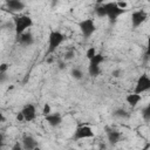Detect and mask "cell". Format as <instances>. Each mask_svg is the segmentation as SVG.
Returning <instances> with one entry per match:
<instances>
[{"instance_id": "obj_26", "label": "cell", "mask_w": 150, "mask_h": 150, "mask_svg": "<svg viewBox=\"0 0 150 150\" xmlns=\"http://www.w3.org/2000/svg\"><path fill=\"white\" fill-rule=\"evenodd\" d=\"M117 5H118V7H120V8H122V9H124V8L128 6V4H127V2H124V1H120V2H117Z\"/></svg>"}, {"instance_id": "obj_16", "label": "cell", "mask_w": 150, "mask_h": 150, "mask_svg": "<svg viewBox=\"0 0 150 150\" xmlns=\"http://www.w3.org/2000/svg\"><path fill=\"white\" fill-rule=\"evenodd\" d=\"M95 12H96V14H97L100 18L107 16V8H105V4H101V5L96 6Z\"/></svg>"}, {"instance_id": "obj_7", "label": "cell", "mask_w": 150, "mask_h": 150, "mask_svg": "<svg viewBox=\"0 0 150 150\" xmlns=\"http://www.w3.org/2000/svg\"><path fill=\"white\" fill-rule=\"evenodd\" d=\"M91 137H94V131L89 125H79L75 129V134H74L75 139H84Z\"/></svg>"}, {"instance_id": "obj_18", "label": "cell", "mask_w": 150, "mask_h": 150, "mask_svg": "<svg viewBox=\"0 0 150 150\" xmlns=\"http://www.w3.org/2000/svg\"><path fill=\"white\" fill-rule=\"evenodd\" d=\"M71 76H73L75 80H81V79L83 77V73H82V70H80V69H77V68H74V69L71 70Z\"/></svg>"}, {"instance_id": "obj_23", "label": "cell", "mask_w": 150, "mask_h": 150, "mask_svg": "<svg viewBox=\"0 0 150 150\" xmlns=\"http://www.w3.org/2000/svg\"><path fill=\"white\" fill-rule=\"evenodd\" d=\"M145 56H146V57H150V36L148 38V41H146V49H145Z\"/></svg>"}, {"instance_id": "obj_19", "label": "cell", "mask_w": 150, "mask_h": 150, "mask_svg": "<svg viewBox=\"0 0 150 150\" xmlns=\"http://www.w3.org/2000/svg\"><path fill=\"white\" fill-rule=\"evenodd\" d=\"M115 117H122V118H124V117H128L129 116V114L124 110V109H117V110H115V112L112 114Z\"/></svg>"}, {"instance_id": "obj_1", "label": "cell", "mask_w": 150, "mask_h": 150, "mask_svg": "<svg viewBox=\"0 0 150 150\" xmlns=\"http://www.w3.org/2000/svg\"><path fill=\"white\" fill-rule=\"evenodd\" d=\"M13 22H14L15 33L18 36L23 34L26 32V29L32 27V25H33V20L28 15H14Z\"/></svg>"}, {"instance_id": "obj_15", "label": "cell", "mask_w": 150, "mask_h": 150, "mask_svg": "<svg viewBox=\"0 0 150 150\" xmlns=\"http://www.w3.org/2000/svg\"><path fill=\"white\" fill-rule=\"evenodd\" d=\"M141 100H142L141 94H136V93H131V94H129V95L125 97L127 103H128L129 105H131V107H136V105L141 102Z\"/></svg>"}, {"instance_id": "obj_17", "label": "cell", "mask_w": 150, "mask_h": 150, "mask_svg": "<svg viewBox=\"0 0 150 150\" xmlns=\"http://www.w3.org/2000/svg\"><path fill=\"white\" fill-rule=\"evenodd\" d=\"M142 117L145 120V121H150V103L143 108L142 110Z\"/></svg>"}, {"instance_id": "obj_13", "label": "cell", "mask_w": 150, "mask_h": 150, "mask_svg": "<svg viewBox=\"0 0 150 150\" xmlns=\"http://www.w3.org/2000/svg\"><path fill=\"white\" fill-rule=\"evenodd\" d=\"M6 6H7V8H8L11 12H13V13H15V12H21V11L25 8V4H23L22 1H19V0H9V1L6 2Z\"/></svg>"}, {"instance_id": "obj_3", "label": "cell", "mask_w": 150, "mask_h": 150, "mask_svg": "<svg viewBox=\"0 0 150 150\" xmlns=\"http://www.w3.org/2000/svg\"><path fill=\"white\" fill-rule=\"evenodd\" d=\"M79 28H80L82 35L88 39L96 30V25H95V22H94L93 19H84V20H82V21L79 22Z\"/></svg>"}, {"instance_id": "obj_8", "label": "cell", "mask_w": 150, "mask_h": 150, "mask_svg": "<svg viewBox=\"0 0 150 150\" xmlns=\"http://www.w3.org/2000/svg\"><path fill=\"white\" fill-rule=\"evenodd\" d=\"M148 15L144 11L139 9V11H135L132 14H131V25L134 28H137L139 27L145 20H146Z\"/></svg>"}, {"instance_id": "obj_2", "label": "cell", "mask_w": 150, "mask_h": 150, "mask_svg": "<svg viewBox=\"0 0 150 150\" xmlns=\"http://www.w3.org/2000/svg\"><path fill=\"white\" fill-rule=\"evenodd\" d=\"M64 35L59 30H50L48 38V54L56 50V48L63 42Z\"/></svg>"}, {"instance_id": "obj_21", "label": "cell", "mask_w": 150, "mask_h": 150, "mask_svg": "<svg viewBox=\"0 0 150 150\" xmlns=\"http://www.w3.org/2000/svg\"><path fill=\"white\" fill-rule=\"evenodd\" d=\"M42 114H43L45 116H47V115L52 114V107H50L48 103H46V104L43 105V109H42Z\"/></svg>"}, {"instance_id": "obj_22", "label": "cell", "mask_w": 150, "mask_h": 150, "mask_svg": "<svg viewBox=\"0 0 150 150\" xmlns=\"http://www.w3.org/2000/svg\"><path fill=\"white\" fill-rule=\"evenodd\" d=\"M74 55H75L74 50H68V52L64 54V60H70V59H73Z\"/></svg>"}, {"instance_id": "obj_27", "label": "cell", "mask_w": 150, "mask_h": 150, "mask_svg": "<svg viewBox=\"0 0 150 150\" xmlns=\"http://www.w3.org/2000/svg\"><path fill=\"white\" fill-rule=\"evenodd\" d=\"M16 120L19 121V122H22V121H25V118H23V115H22V112L20 111L18 115H16Z\"/></svg>"}, {"instance_id": "obj_4", "label": "cell", "mask_w": 150, "mask_h": 150, "mask_svg": "<svg viewBox=\"0 0 150 150\" xmlns=\"http://www.w3.org/2000/svg\"><path fill=\"white\" fill-rule=\"evenodd\" d=\"M104 57L102 54L97 53L91 60H89V67H88V71L91 76H97L100 75L101 73V69H100V64L103 62Z\"/></svg>"}, {"instance_id": "obj_30", "label": "cell", "mask_w": 150, "mask_h": 150, "mask_svg": "<svg viewBox=\"0 0 150 150\" xmlns=\"http://www.w3.org/2000/svg\"><path fill=\"white\" fill-rule=\"evenodd\" d=\"M84 150H94V149H84Z\"/></svg>"}, {"instance_id": "obj_14", "label": "cell", "mask_w": 150, "mask_h": 150, "mask_svg": "<svg viewBox=\"0 0 150 150\" xmlns=\"http://www.w3.org/2000/svg\"><path fill=\"white\" fill-rule=\"evenodd\" d=\"M18 38H19V42L22 46H30L34 42V38H33V35L29 32H25L23 34L19 35Z\"/></svg>"}, {"instance_id": "obj_24", "label": "cell", "mask_w": 150, "mask_h": 150, "mask_svg": "<svg viewBox=\"0 0 150 150\" xmlns=\"http://www.w3.org/2000/svg\"><path fill=\"white\" fill-rule=\"evenodd\" d=\"M11 150H23V146H22V144H20L19 142H15Z\"/></svg>"}, {"instance_id": "obj_25", "label": "cell", "mask_w": 150, "mask_h": 150, "mask_svg": "<svg viewBox=\"0 0 150 150\" xmlns=\"http://www.w3.org/2000/svg\"><path fill=\"white\" fill-rule=\"evenodd\" d=\"M7 68H8V64L2 63V64H1V67H0V74H5V73H6V70H7Z\"/></svg>"}, {"instance_id": "obj_29", "label": "cell", "mask_w": 150, "mask_h": 150, "mask_svg": "<svg viewBox=\"0 0 150 150\" xmlns=\"http://www.w3.org/2000/svg\"><path fill=\"white\" fill-rule=\"evenodd\" d=\"M34 150H41V149H40V148H39V146H36V148H35V149H34Z\"/></svg>"}, {"instance_id": "obj_11", "label": "cell", "mask_w": 150, "mask_h": 150, "mask_svg": "<svg viewBox=\"0 0 150 150\" xmlns=\"http://www.w3.org/2000/svg\"><path fill=\"white\" fill-rule=\"evenodd\" d=\"M45 120H46V122H47L49 125H52V127H57V125H60L61 122H62V116H61V114H59V112H52V114L45 116Z\"/></svg>"}, {"instance_id": "obj_9", "label": "cell", "mask_w": 150, "mask_h": 150, "mask_svg": "<svg viewBox=\"0 0 150 150\" xmlns=\"http://www.w3.org/2000/svg\"><path fill=\"white\" fill-rule=\"evenodd\" d=\"M21 112H22V115H23L25 122H30V121L35 120V117H36V109H35L34 104H32V103L26 104V105L22 108Z\"/></svg>"}, {"instance_id": "obj_5", "label": "cell", "mask_w": 150, "mask_h": 150, "mask_svg": "<svg viewBox=\"0 0 150 150\" xmlns=\"http://www.w3.org/2000/svg\"><path fill=\"white\" fill-rule=\"evenodd\" d=\"M149 90H150V76H148V74H142L136 81L134 93L142 94V93L149 91Z\"/></svg>"}, {"instance_id": "obj_20", "label": "cell", "mask_w": 150, "mask_h": 150, "mask_svg": "<svg viewBox=\"0 0 150 150\" xmlns=\"http://www.w3.org/2000/svg\"><path fill=\"white\" fill-rule=\"evenodd\" d=\"M97 54V52H96V49H95V47H90V48H88L87 49V53H86V56L89 59V60H91L95 55Z\"/></svg>"}, {"instance_id": "obj_12", "label": "cell", "mask_w": 150, "mask_h": 150, "mask_svg": "<svg viewBox=\"0 0 150 150\" xmlns=\"http://www.w3.org/2000/svg\"><path fill=\"white\" fill-rule=\"evenodd\" d=\"M22 146H23V150H34L38 145V141L33 137V136H23L22 138Z\"/></svg>"}, {"instance_id": "obj_28", "label": "cell", "mask_w": 150, "mask_h": 150, "mask_svg": "<svg viewBox=\"0 0 150 150\" xmlns=\"http://www.w3.org/2000/svg\"><path fill=\"white\" fill-rule=\"evenodd\" d=\"M120 74H121V70H120V69H116V70H114V71L111 73V75H112L114 77H118Z\"/></svg>"}, {"instance_id": "obj_6", "label": "cell", "mask_w": 150, "mask_h": 150, "mask_svg": "<svg viewBox=\"0 0 150 150\" xmlns=\"http://www.w3.org/2000/svg\"><path fill=\"white\" fill-rule=\"evenodd\" d=\"M105 8H107V16L110 19V21H115L125 11V9L120 8L117 2H107L105 4Z\"/></svg>"}, {"instance_id": "obj_10", "label": "cell", "mask_w": 150, "mask_h": 150, "mask_svg": "<svg viewBox=\"0 0 150 150\" xmlns=\"http://www.w3.org/2000/svg\"><path fill=\"white\" fill-rule=\"evenodd\" d=\"M105 131H107V137L110 144H116L122 139V134L115 129H111L109 127H105Z\"/></svg>"}]
</instances>
